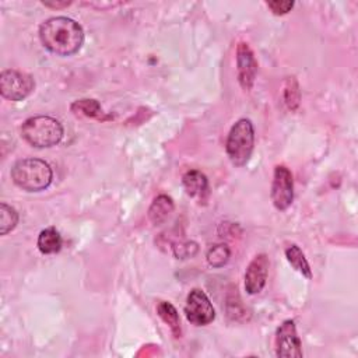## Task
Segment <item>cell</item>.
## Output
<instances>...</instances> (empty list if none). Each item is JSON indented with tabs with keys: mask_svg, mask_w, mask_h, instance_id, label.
Masks as SVG:
<instances>
[{
	"mask_svg": "<svg viewBox=\"0 0 358 358\" xmlns=\"http://www.w3.org/2000/svg\"><path fill=\"white\" fill-rule=\"evenodd\" d=\"M19 223V213L15 207L0 203V234L6 235L16 228Z\"/></svg>",
	"mask_w": 358,
	"mask_h": 358,
	"instance_id": "cell-17",
	"label": "cell"
},
{
	"mask_svg": "<svg viewBox=\"0 0 358 358\" xmlns=\"http://www.w3.org/2000/svg\"><path fill=\"white\" fill-rule=\"evenodd\" d=\"M237 70H238V81L245 92L252 88L256 73H257V62L255 59L253 51L246 42H239L237 48Z\"/></svg>",
	"mask_w": 358,
	"mask_h": 358,
	"instance_id": "cell-9",
	"label": "cell"
},
{
	"mask_svg": "<svg viewBox=\"0 0 358 358\" xmlns=\"http://www.w3.org/2000/svg\"><path fill=\"white\" fill-rule=\"evenodd\" d=\"M40 40L49 52L58 56H70L83 46L84 31L73 19L52 17L41 24Z\"/></svg>",
	"mask_w": 358,
	"mask_h": 358,
	"instance_id": "cell-1",
	"label": "cell"
},
{
	"mask_svg": "<svg viewBox=\"0 0 358 358\" xmlns=\"http://www.w3.org/2000/svg\"><path fill=\"white\" fill-rule=\"evenodd\" d=\"M13 182L26 192L45 191L53 179L51 165L40 158L19 160L12 168Z\"/></svg>",
	"mask_w": 358,
	"mask_h": 358,
	"instance_id": "cell-2",
	"label": "cell"
},
{
	"mask_svg": "<svg viewBox=\"0 0 358 358\" xmlns=\"http://www.w3.org/2000/svg\"><path fill=\"white\" fill-rule=\"evenodd\" d=\"M173 209H175V205L172 198L167 195H160L153 201L148 209V219L154 225H160L169 217Z\"/></svg>",
	"mask_w": 358,
	"mask_h": 358,
	"instance_id": "cell-12",
	"label": "cell"
},
{
	"mask_svg": "<svg viewBox=\"0 0 358 358\" xmlns=\"http://www.w3.org/2000/svg\"><path fill=\"white\" fill-rule=\"evenodd\" d=\"M276 354L282 358H301L302 344L297 333L296 322L284 321L276 332Z\"/></svg>",
	"mask_w": 358,
	"mask_h": 358,
	"instance_id": "cell-8",
	"label": "cell"
},
{
	"mask_svg": "<svg viewBox=\"0 0 358 358\" xmlns=\"http://www.w3.org/2000/svg\"><path fill=\"white\" fill-rule=\"evenodd\" d=\"M37 245H38V249L44 255H52L62 249L63 239H62L60 232L56 228L49 227V228H45L41 231V234L38 235Z\"/></svg>",
	"mask_w": 358,
	"mask_h": 358,
	"instance_id": "cell-13",
	"label": "cell"
},
{
	"mask_svg": "<svg viewBox=\"0 0 358 358\" xmlns=\"http://www.w3.org/2000/svg\"><path fill=\"white\" fill-rule=\"evenodd\" d=\"M70 110L71 112L77 114V115H83V117H87V118H94V119H107V117L104 115V111H103V107L100 105L99 101L96 100H78V101H74L71 105H70Z\"/></svg>",
	"mask_w": 358,
	"mask_h": 358,
	"instance_id": "cell-15",
	"label": "cell"
},
{
	"mask_svg": "<svg viewBox=\"0 0 358 358\" xmlns=\"http://www.w3.org/2000/svg\"><path fill=\"white\" fill-rule=\"evenodd\" d=\"M35 88L33 76L19 70H5L0 74V94L9 101H23Z\"/></svg>",
	"mask_w": 358,
	"mask_h": 358,
	"instance_id": "cell-5",
	"label": "cell"
},
{
	"mask_svg": "<svg viewBox=\"0 0 358 358\" xmlns=\"http://www.w3.org/2000/svg\"><path fill=\"white\" fill-rule=\"evenodd\" d=\"M187 319L196 326H206L216 318V311L205 291L195 289L189 293L185 305Z\"/></svg>",
	"mask_w": 358,
	"mask_h": 358,
	"instance_id": "cell-7",
	"label": "cell"
},
{
	"mask_svg": "<svg viewBox=\"0 0 358 358\" xmlns=\"http://www.w3.org/2000/svg\"><path fill=\"white\" fill-rule=\"evenodd\" d=\"M301 100V93H300V85L296 77H289L286 80V87H284V103L290 111H297Z\"/></svg>",
	"mask_w": 358,
	"mask_h": 358,
	"instance_id": "cell-19",
	"label": "cell"
},
{
	"mask_svg": "<svg viewBox=\"0 0 358 358\" xmlns=\"http://www.w3.org/2000/svg\"><path fill=\"white\" fill-rule=\"evenodd\" d=\"M286 257L289 263L296 268L298 273H301L307 279H312V268L304 255V252L297 245H290L286 249Z\"/></svg>",
	"mask_w": 358,
	"mask_h": 358,
	"instance_id": "cell-14",
	"label": "cell"
},
{
	"mask_svg": "<svg viewBox=\"0 0 358 358\" xmlns=\"http://www.w3.org/2000/svg\"><path fill=\"white\" fill-rule=\"evenodd\" d=\"M173 255L178 259H188L198 253V244L195 242H179L172 246Z\"/></svg>",
	"mask_w": 358,
	"mask_h": 358,
	"instance_id": "cell-20",
	"label": "cell"
},
{
	"mask_svg": "<svg viewBox=\"0 0 358 358\" xmlns=\"http://www.w3.org/2000/svg\"><path fill=\"white\" fill-rule=\"evenodd\" d=\"M42 5H45L46 8H52V9H63L71 5V2H66V0H62V2H42Z\"/></svg>",
	"mask_w": 358,
	"mask_h": 358,
	"instance_id": "cell-22",
	"label": "cell"
},
{
	"mask_svg": "<svg viewBox=\"0 0 358 358\" xmlns=\"http://www.w3.org/2000/svg\"><path fill=\"white\" fill-rule=\"evenodd\" d=\"M267 8L273 12V15L283 16L294 8V2L291 0H275V2H268Z\"/></svg>",
	"mask_w": 358,
	"mask_h": 358,
	"instance_id": "cell-21",
	"label": "cell"
},
{
	"mask_svg": "<svg viewBox=\"0 0 358 358\" xmlns=\"http://www.w3.org/2000/svg\"><path fill=\"white\" fill-rule=\"evenodd\" d=\"M206 257H207V262L210 266L220 268L228 263V260L231 257V250L225 244H217V245H213L207 250Z\"/></svg>",
	"mask_w": 358,
	"mask_h": 358,
	"instance_id": "cell-18",
	"label": "cell"
},
{
	"mask_svg": "<svg viewBox=\"0 0 358 358\" xmlns=\"http://www.w3.org/2000/svg\"><path fill=\"white\" fill-rule=\"evenodd\" d=\"M22 136L33 147L48 148L56 146L62 140L63 126L52 117H33L23 123Z\"/></svg>",
	"mask_w": 358,
	"mask_h": 358,
	"instance_id": "cell-3",
	"label": "cell"
},
{
	"mask_svg": "<svg viewBox=\"0 0 358 358\" xmlns=\"http://www.w3.org/2000/svg\"><path fill=\"white\" fill-rule=\"evenodd\" d=\"M255 146V129L249 119H239L231 128L225 150L235 167H244L253 151Z\"/></svg>",
	"mask_w": 358,
	"mask_h": 358,
	"instance_id": "cell-4",
	"label": "cell"
},
{
	"mask_svg": "<svg viewBox=\"0 0 358 358\" xmlns=\"http://www.w3.org/2000/svg\"><path fill=\"white\" fill-rule=\"evenodd\" d=\"M182 182H184V188H185L187 194L191 198L206 202V199L210 195V191H209L207 176L205 173H202L198 169H191L184 175Z\"/></svg>",
	"mask_w": 358,
	"mask_h": 358,
	"instance_id": "cell-11",
	"label": "cell"
},
{
	"mask_svg": "<svg viewBox=\"0 0 358 358\" xmlns=\"http://www.w3.org/2000/svg\"><path fill=\"white\" fill-rule=\"evenodd\" d=\"M272 202L280 212L287 210L294 201V179L291 171L284 165L275 168L272 182Z\"/></svg>",
	"mask_w": 358,
	"mask_h": 358,
	"instance_id": "cell-6",
	"label": "cell"
},
{
	"mask_svg": "<svg viewBox=\"0 0 358 358\" xmlns=\"http://www.w3.org/2000/svg\"><path fill=\"white\" fill-rule=\"evenodd\" d=\"M268 275V259L264 253H260L252 259L245 272V290L248 294H259L267 280Z\"/></svg>",
	"mask_w": 358,
	"mask_h": 358,
	"instance_id": "cell-10",
	"label": "cell"
},
{
	"mask_svg": "<svg viewBox=\"0 0 358 358\" xmlns=\"http://www.w3.org/2000/svg\"><path fill=\"white\" fill-rule=\"evenodd\" d=\"M158 316L169 326L171 332L175 337L181 336V321H179V314L175 307L167 301H162L157 305Z\"/></svg>",
	"mask_w": 358,
	"mask_h": 358,
	"instance_id": "cell-16",
	"label": "cell"
}]
</instances>
